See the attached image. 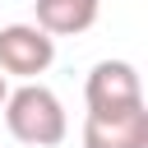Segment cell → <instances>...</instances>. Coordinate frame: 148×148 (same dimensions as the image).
<instances>
[{
	"instance_id": "obj_4",
	"label": "cell",
	"mask_w": 148,
	"mask_h": 148,
	"mask_svg": "<svg viewBox=\"0 0 148 148\" xmlns=\"http://www.w3.org/2000/svg\"><path fill=\"white\" fill-rule=\"evenodd\" d=\"M83 148H148V106L139 102L125 111H88Z\"/></svg>"
},
{
	"instance_id": "obj_3",
	"label": "cell",
	"mask_w": 148,
	"mask_h": 148,
	"mask_svg": "<svg viewBox=\"0 0 148 148\" xmlns=\"http://www.w3.org/2000/svg\"><path fill=\"white\" fill-rule=\"evenodd\" d=\"M83 102H88V111H125V106H139L143 102L139 69L130 60H97L88 69Z\"/></svg>"
},
{
	"instance_id": "obj_2",
	"label": "cell",
	"mask_w": 148,
	"mask_h": 148,
	"mask_svg": "<svg viewBox=\"0 0 148 148\" xmlns=\"http://www.w3.org/2000/svg\"><path fill=\"white\" fill-rule=\"evenodd\" d=\"M56 60V37L42 32L37 23H9L0 28V74L9 79H37Z\"/></svg>"
},
{
	"instance_id": "obj_6",
	"label": "cell",
	"mask_w": 148,
	"mask_h": 148,
	"mask_svg": "<svg viewBox=\"0 0 148 148\" xmlns=\"http://www.w3.org/2000/svg\"><path fill=\"white\" fill-rule=\"evenodd\" d=\"M5 92H9V83H5V74H0V106H5Z\"/></svg>"
},
{
	"instance_id": "obj_5",
	"label": "cell",
	"mask_w": 148,
	"mask_h": 148,
	"mask_svg": "<svg viewBox=\"0 0 148 148\" xmlns=\"http://www.w3.org/2000/svg\"><path fill=\"white\" fill-rule=\"evenodd\" d=\"M97 23V0H37V28L51 37H79Z\"/></svg>"
},
{
	"instance_id": "obj_1",
	"label": "cell",
	"mask_w": 148,
	"mask_h": 148,
	"mask_svg": "<svg viewBox=\"0 0 148 148\" xmlns=\"http://www.w3.org/2000/svg\"><path fill=\"white\" fill-rule=\"evenodd\" d=\"M0 111H5L9 134H14L18 143H28V148H56V143L69 134V120H65L60 97H56L51 88L32 83V79H23V88L5 92V106H0Z\"/></svg>"
}]
</instances>
